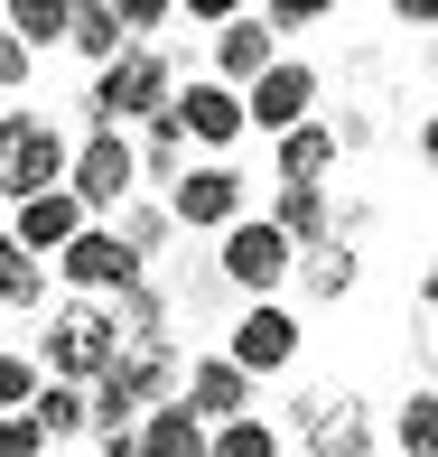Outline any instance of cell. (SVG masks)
<instances>
[{"label": "cell", "mask_w": 438, "mask_h": 457, "mask_svg": "<svg viewBox=\"0 0 438 457\" xmlns=\"http://www.w3.org/2000/svg\"><path fill=\"white\" fill-rule=\"evenodd\" d=\"M47 280H66V299H121L131 280H150V262H131V243H121L112 224H85V234L47 262Z\"/></svg>", "instance_id": "obj_10"}, {"label": "cell", "mask_w": 438, "mask_h": 457, "mask_svg": "<svg viewBox=\"0 0 438 457\" xmlns=\"http://www.w3.org/2000/svg\"><path fill=\"white\" fill-rule=\"evenodd\" d=\"M383 19H392V29H438V0H392Z\"/></svg>", "instance_id": "obj_33"}, {"label": "cell", "mask_w": 438, "mask_h": 457, "mask_svg": "<svg viewBox=\"0 0 438 457\" xmlns=\"http://www.w3.org/2000/svg\"><path fill=\"white\" fill-rule=\"evenodd\" d=\"M66 159H75V140L56 131L47 112H0V205L56 196V187H66Z\"/></svg>", "instance_id": "obj_4"}, {"label": "cell", "mask_w": 438, "mask_h": 457, "mask_svg": "<svg viewBox=\"0 0 438 457\" xmlns=\"http://www.w3.org/2000/svg\"><path fill=\"white\" fill-rule=\"evenodd\" d=\"M345 75H354V85H373V75H383V56L354 47V56H345ZM326 131H336V159H345V150H373V140H383V103H345Z\"/></svg>", "instance_id": "obj_21"}, {"label": "cell", "mask_w": 438, "mask_h": 457, "mask_svg": "<svg viewBox=\"0 0 438 457\" xmlns=\"http://www.w3.org/2000/svg\"><path fill=\"white\" fill-rule=\"evenodd\" d=\"M66 196L85 205V224H112L121 205L140 196V159H131V140H121V131H85V140H75V159H66Z\"/></svg>", "instance_id": "obj_6"}, {"label": "cell", "mask_w": 438, "mask_h": 457, "mask_svg": "<svg viewBox=\"0 0 438 457\" xmlns=\"http://www.w3.org/2000/svg\"><path fill=\"white\" fill-rule=\"evenodd\" d=\"M318 103H326V75L308 66V56H270L261 85H243V131L280 140V131H299V121H318Z\"/></svg>", "instance_id": "obj_9"}, {"label": "cell", "mask_w": 438, "mask_h": 457, "mask_svg": "<svg viewBox=\"0 0 438 457\" xmlns=\"http://www.w3.org/2000/svg\"><path fill=\"white\" fill-rule=\"evenodd\" d=\"M0 308H10V318H37V308H47V262H29L10 234H0Z\"/></svg>", "instance_id": "obj_24"}, {"label": "cell", "mask_w": 438, "mask_h": 457, "mask_svg": "<svg viewBox=\"0 0 438 457\" xmlns=\"http://www.w3.org/2000/svg\"><path fill=\"white\" fill-rule=\"evenodd\" d=\"M66 47L85 56L94 75L112 66V56H131V29H121V0H75V29H66Z\"/></svg>", "instance_id": "obj_19"}, {"label": "cell", "mask_w": 438, "mask_h": 457, "mask_svg": "<svg viewBox=\"0 0 438 457\" xmlns=\"http://www.w3.org/2000/svg\"><path fill=\"white\" fill-rule=\"evenodd\" d=\"M289 271H299V253H289L261 215H243V224H224V234H215V280L234 289L243 308H252V299H280Z\"/></svg>", "instance_id": "obj_5"}, {"label": "cell", "mask_w": 438, "mask_h": 457, "mask_svg": "<svg viewBox=\"0 0 438 457\" xmlns=\"http://www.w3.org/2000/svg\"><path fill=\"white\" fill-rule=\"evenodd\" d=\"M94 457H140V439H94Z\"/></svg>", "instance_id": "obj_35"}, {"label": "cell", "mask_w": 438, "mask_h": 457, "mask_svg": "<svg viewBox=\"0 0 438 457\" xmlns=\"http://www.w3.org/2000/svg\"><path fill=\"white\" fill-rule=\"evenodd\" d=\"M0 29L19 37V47H66V29H75V0H10V10H0Z\"/></svg>", "instance_id": "obj_23"}, {"label": "cell", "mask_w": 438, "mask_h": 457, "mask_svg": "<svg viewBox=\"0 0 438 457\" xmlns=\"http://www.w3.org/2000/svg\"><path fill=\"white\" fill-rule=\"evenodd\" d=\"M169 112H178V131H186V150H234L243 140V94H224V85H205V75H178V94H169Z\"/></svg>", "instance_id": "obj_11"}, {"label": "cell", "mask_w": 438, "mask_h": 457, "mask_svg": "<svg viewBox=\"0 0 438 457\" xmlns=\"http://www.w3.org/2000/svg\"><path fill=\"white\" fill-rule=\"evenodd\" d=\"M169 94H178V66H169L159 47H131V56H112V66L94 75L85 121H94V131H121V140H131V121L169 112Z\"/></svg>", "instance_id": "obj_2"}, {"label": "cell", "mask_w": 438, "mask_h": 457, "mask_svg": "<svg viewBox=\"0 0 438 457\" xmlns=\"http://www.w3.org/2000/svg\"><path fill=\"white\" fill-rule=\"evenodd\" d=\"M299 345H308V327H299V308H280V299H252L234 327H224V364H234L252 392L270 383V373L299 364Z\"/></svg>", "instance_id": "obj_7"}, {"label": "cell", "mask_w": 438, "mask_h": 457, "mask_svg": "<svg viewBox=\"0 0 438 457\" xmlns=\"http://www.w3.org/2000/svg\"><path fill=\"white\" fill-rule=\"evenodd\" d=\"M159 205H169V224H178V234H224V224H243V215H252V178H243L234 159H196V169H186Z\"/></svg>", "instance_id": "obj_8"}, {"label": "cell", "mask_w": 438, "mask_h": 457, "mask_svg": "<svg viewBox=\"0 0 438 457\" xmlns=\"http://www.w3.org/2000/svg\"><path fill=\"white\" fill-rule=\"evenodd\" d=\"M270 169H280V187H326L336 178V131H326V112L270 140Z\"/></svg>", "instance_id": "obj_16"}, {"label": "cell", "mask_w": 438, "mask_h": 457, "mask_svg": "<svg viewBox=\"0 0 438 457\" xmlns=\"http://www.w3.org/2000/svg\"><path fill=\"white\" fill-rule=\"evenodd\" d=\"M420 169L438 178V112H420Z\"/></svg>", "instance_id": "obj_34"}, {"label": "cell", "mask_w": 438, "mask_h": 457, "mask_svg": "<svg viewBox=\"0 0 438 457\" xmlns=\"http://www.w3.org/2000/svg\"><path fill=\"white\" fill-rule=\"evenodd\" d=\"M103 383H112L121 402L140 411V420H150V411H169V402H178V383H186V355H178V345H121Z\"/></svg>", "instance_id": "obj_12"}, {"label": "cell", "mask_w": 438, "mask_h": 457, "mask_svg": "<svg viewBox=\"0 0 438 457\" xmlns=\"http://www.w3.org/2000/svg\"><path fill=\"white\" fill-rule=\"evenodd\" d=\"M178 402L196 411L205 429H224V420H252V411H261V392L243 383L224 355H196V364H186V383H178Z\"/></svg>", "instance_id": "obj_15"}, {"label": "cell", "mask_w": 438, "mask_h": 457, "mask_svg": "<svg viewBox=\"0 0 438 457\" xmlns=\"http://www.w3.org/2000/svg\"><path fill=\"white\" fill-rule=\"evenodd\" d=\"M383 457H438V392H401V411L383 420Z\"/></svg>", "instance_id": "obj_20"}, {"label": "cell", "mask_w": 438, "mask_h": 457, "mask_svg": "<svg viewBox=\"0 0 438 457\" xmlns=\"http://www.w3.org/2000/svg\"><path fill=\"white\" fill-rule=\"evenodd\" d=\"M261 224L289 253H308V243H326V224H336V196H326V187H280V196L261 205Z\"/></svg>", "instance_id": "obj_18"}, {"label": "cell", "mask_w": 438, "mask_h": 457, "mask_svg": "<svg viewBox=\"0 0 438 457\" xmlns=\"http://www.w3.org/2000/svg\"><path fill=\"white\" fill-rule=\"evenodd\" d=\"M37 402V364H29V345H0V420L10 411H29Z\"/></svg>", "instance_id": "obj_30"}, {"label": "cell", "mask_w": 438, "mask_h": 457, "mask_svg": "<svg viewBox=\"0 0 438 457\" xmlns=\"http://www.w3.org/2000/svg\"><path fill=\"white\" fill-rule=\"evenodd\" d=\"M289 280L308 289V308H336V299H354V280H364V253L326 234V243H308V253H299V271H289Z\"/></svg>", "instance_id": "obj_17"}, {"label": "cell", "mask_w": 438, "mask_h": 457, "mask_svg": "<svg viewBox=\"0 0 438 457\" xmlns=\"http://www.w3.org/2000/svg\"><path fill=\"white\" fill-rule=\"evenodd\" d=\"M0 457H47V439L29 429V411H10V420H0Z\"/></svg>", "instance_id": "obj_32"}, {"label": "cell", "mask_w": 438, "mask_h": 457, "mask_svg": "<svg viewBox=\"0 0 438 457\" xmlns=\"http://www.w3.org/2000/svg\"><path fill=\"white\" fill-rule=\"evenodd\" d=\"M410 355L429 364V392H438V262L410 280Z\"/></svg>", "instance_id": "obj_27"}, {"label": "cell", "mask_w": 438, "mask_h": 457, "mask_svg": "<svg viewBox=\"0 0 438 457\" xmlns=\"http://www.w3.org/2000/svg\"><path fill=\"white\" fill-rule=\"evenodd\" d=\"M205 457H280V429H270L261 411H252V420H224L215 439H205Z\"/></svg>", "instance_id": "obj_29"}, {"label": "cell", "mask_w": 438, "mask_h": 457, "mask_svg": "<svg viewBox=\"0 0 438 457\" xmlns=\"http://www.w3.org/2000/svg\"><path fill=\"white\" fill-rule=\"evenodd\" d=\"M0 215H10V205H0Z\"/></svg>", "instance_id": "obj_36"}, {"label": "cell", "mask_w": 438, "mask_h": 457, "mask_svg": "<svg viewBox=\"0 0 438 457\" xmlns=\"http://www.w3.org/2000/svg\"><path fill=\"white\" fill-rule=\"evenodd\" d=\"M280 420H289V439H299L308 457H345V448L383 439V411H373L354 383H308V392H289Z\"/></svg>", "instance_id": "obj_3"}, {"label": "cell", "mask_w": 438, "mask_h": 457, "mask_svg": "<svg viewBox=\"0 0 438 457\" xmlns=\"http://www.w3.org/2000/svg\"><path fill=\"white\" fill-rule=\"evenodd\" d=\"M0 234H10V243H19L29 262H56V253H66L75 234H85V205H75L66 187H56V196H19L10 215H0Z\"/></svg>", "instance_id": "obj_14"}, {"label": "cell", "mask_w": 438, "mask_h": 457, "mask_svg": "<svg viewBox=\"0 0 438 457\" xmlns=\"http://www.w3.org/2000/svg\"><path fill=\"white\" fill-rule=\"evenodd\" d=\"M112 234L131 243V262H159V253H169V234H178V224H169V205H159V196H131V205L112 215Z\"/></svg>", "instance_id": "obj_25"}, {"label": "cell", "mask_w": 438, "mask_h": 457, "mask_svg": "<svg viewBox=\"0 0 438 457\" xmlns=\"http://www.w3.org/2000/svg\"><path fill=\"white\" fill-rule=\"evenodd\" d=\"M131 439H140V457H205V439H215V429H205L186 402H169V411H150Z\"/></svg>", "instance_id": "obj_22"}, {"label": "cell", "mask_w": 438, "mask_h": 457, "mask_svg": "<svg viewBox=\"0 0 438 457\" xmlns=\"http://www.w3.org/2000/svg\"><path fill=\"white\" fill-rule=\"evenodd\" d=\"M261 29H270V47H280V37H308V29H336V0H270Z\"/></svg>", "instance_id": "obj_28"}, {"label": "cell", "mask_w": 438, "mask_h": 457, "mask_svg": "<svg viewBox=\"0 0 438 457\" xmlns=\"http://www.w3.org/2000/svg\"><path fill=\"white\" fill-rule=\"evenodd\" d=\"M270 29H261V10H234L215 29V47H205V85H224V94H243V85H261L270 75Z\"/></svg>", "instance_id": "obj_13"}, {"label": "cell", "mask_w": 438, "mask_h": 457, "mask_svg": "<svg viewBox=\"0 0 438 457\" xmlns=\"http://www.w3.org/2000/svg\"><path fill=\"white\" fill-rule=\"evenodd\" d=\"M29 85H37V56L19 47L10 29H0V94H29Z\"/></svg>", "instance_id": "obj_31"}, {"label": "cell", "mask_w": 438, "mask_h": 457, "mask_svg": "<svg viewBox=\"0 0 438 457\" xmlns=\"http://www.w3.org/2000/svg\"><path fill=\"white\" fill-rule=\"evenodd\" d=\"M29 429L37 439H85V392H66V383H37V402H29Z\"/></svg>", "instance_id": "obj_26"}, {"label": "cell", "mask_w": 438, "mask_h": 457, "mask_svg": "<svg viewBox=\"0 0 438 457\" xmlns=\"http://www.w3.org/2000/svg\"><path fill=\"white\" fill-rule=\"evenodd\" d=\"M112 355H121V337H112V308L103 299L47 308V327H37V345H29L37 383H66V392H94L103 373H112Z\"/></svg>", "instance_id": "obj_1"}]
</instances>
